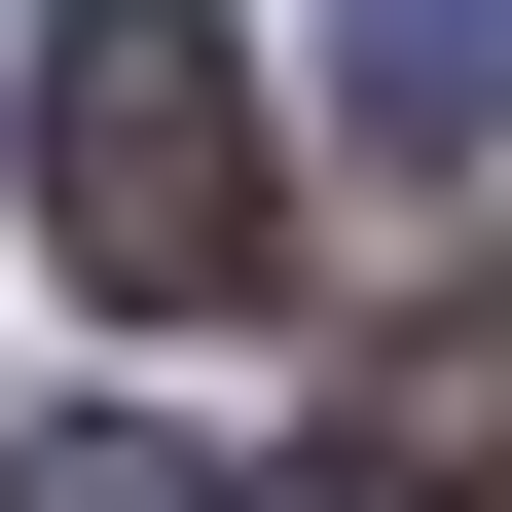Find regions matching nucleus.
Wrapping results in <instances>:
<instances>
[{"label": "nucleus", "instance_id": "obj_1", "mask_svg": "<svg viewBox=\"0 0 512 512\" xmlns=\"http://www.w3.org/2000/svg\"><path fill=\"white\" fill-rule=\"evenodd\" d=\"M256 220H293V183H256V37L220 0H37V256L147 293V330H220Z\"/></svg>", "mask_w": 512, "mask_h": 512}, {"label": "nucleus", "instance_id": "obj_2", "mask_svg": "<svg viewBox=\"0 0 512 512\" xmlns=\"http://www.w3.org/2000/svg\"><path fill=\"white\" fill-rule=\"evenodd\" d=\"M330 74H366V147H512V0H330Z\"/></svg>", "mask_w": 512, "mask_h": 512}, {"label": "nucleus", "instance_id": "obj_3", "mask_svg": "<svg viewBox=\"0 0 512 512\" xmlns=\"http://www.w3.org/2000/svg\"><path fill=\"white\" fill-rule=\"evenodd\" d=\"M0 512H220L183 439H0Z\"/></svg>", "mask_w": 512, "mask_h": 512}]
</instances>
